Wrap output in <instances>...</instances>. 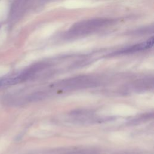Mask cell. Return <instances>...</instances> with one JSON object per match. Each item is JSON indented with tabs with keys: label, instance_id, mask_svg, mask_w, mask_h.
<instances>
[{
	"label": "cell",
	"instance_id": "2",
	"mask_svg": "<svg viewBox=\"0 0 154 154\" xmlns=\"http://www.w3.org/2000/svg\"><path fill=\"white\" fill-rule=\"evenodd\" d=\"M153 43H154V40H153V37H151L150 38H149V40H147L146 42L140 43H138L135 45H134L129 48H127L126 49L122 50L120 52L121 53H129V52H137V51H143V50H145V49H149L150 48H152L153 45Z\"/></svg>",
	"mask_w": 154,
	"mask_h": 154
},
{
	"label": "cell",
	"instance_id": "1",
	"mask_svg": "<svg viewBox=\"0 0 154 154\" xmlns=\"http://www.w3.org/2000/svg\"><path fill=\"white\" fill-rule=\"evenodd\" d=\"M32 75L33 74L31 69H28L17 75L2 78L0 79V87L15 85L16 84L22 82L31 78Z\"/></svg>",
	"mask_w": 154,
	"mask_h": 154
}]
</instances>
